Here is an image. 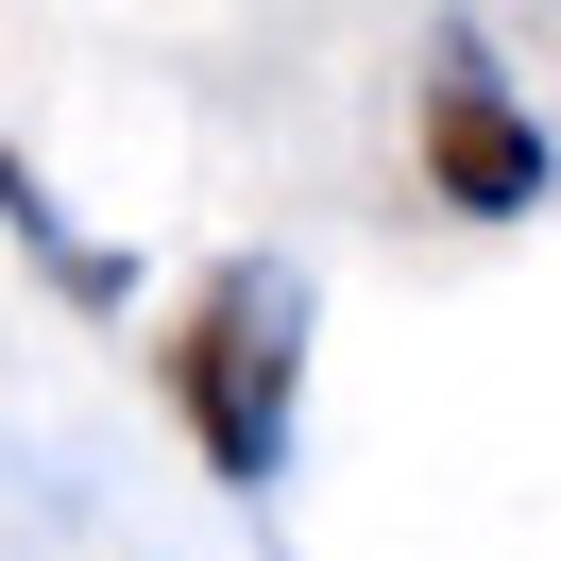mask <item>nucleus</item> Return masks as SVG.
<instances>
[{
	"mask_svg": "<svg viewBox=\"0 0 561 561\" xmlns=\"http://www.w3.org/2000/svg\"><path fill=\"white\" fill-rule=\"evenodd\" d=\"M289 357H307V289H289L273 255L205 273V307L171 323V409H187V443H205V477H239V493L289 477Z\"/></svg>",
	"mask_w": 561,
	"mask_h": 561,
	"instance_id": "f257e3e1",
	"label": "nucleus"
},
{
	"mask_svg": "<svg viewBox=\"0 0 561 561\" xmlns=\"http://www.w3.org/2000/svg\"><path fill=\"white\" fill-rule=\"evenodd\" d=\"M425 171H443L459 221H527L545 205V119H527L477 51H443V85H425Z\"/></svg>",
	"mask_w": 561,
	"mask_h": 561,
	"instance_id": "f03ea898",
	"label": "nucleus"
}]
</instances>
